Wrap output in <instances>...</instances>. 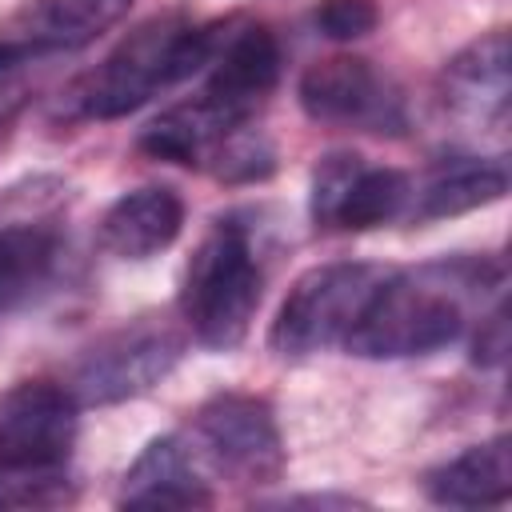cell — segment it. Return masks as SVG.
Instances as JSON below:
<instances>
[{"mask_svg": "<svg viewBox=\"0 0 512 512\" xmlns=\"http://www.w3.org/2000/svg\"><path fill=\"white\" fill-rule=\"evenodd\" d=\"M228 20L192 24L180 12H164L132 28L100 64L80 72L56 100V120L92 124L120 120L144 108L152 96L208 68Z\"/></svg>", "mask_w": 512, "mask_h": 512, "instance_id": "cell-2", "label": "cell"}, {"mask_svg": "<svg viewBox=\"0 0 512 512\" xmlns=\"http://www.w3.org/2000/svg\"><path fill=\"white\" fill-rule=\"evenodd\" d=\"M24 104H28V88L24 84H0V144L8 140V132H12L16 116L24 112Z\"/></svg>", "mask_w": 512, "mask_h": 512, "instance_id": "cell-23", "label": "cell"}, {"mask_svg": "<svg viewBox=\"0 0 512 512\" xmlns=\"http://www.w3.org/2000/svg\"><path fill=\"white\" fill-rule=\"evenodd\" d=\"M380 280H384V268L368 260H328L300 272L268 328L272 352L312 356L336 344L344 348L348 332L356 328Z\"/></svg>", "mask_w": 512, "mask_h": 512, "instance_id": "cell-4", "label": "cell"}, {"mask_svg": "<svg viewBox=\"0 0 512 512\" xmlns=\"http://www.w3.org/2000/svg\"><path fill=\"white\" fill-rule=\"evenodd\" d=\"M188 328L168 316H136L96 336L72 364L68 388L80 404H120L156 388L184 356Z\"/></svg>", "mask_w": 512, "mask_h": 512, "instance_id": "cell-5", "label": "cell"}, {"mask_svg": "<svg viewBox=\"0 0 512 512\" xmlns=\"http://www.w3.org/2000/svg\"><path fill=\"white\" fill-rule=\"evenodd\" d=\"M60 264V232L52 224H4L0 228V312H12L40 296Z\"/></svg>", "mask_w": 512, "mask_h": 512, "instance_id": "cell-18", "label": "cell"}, {"mask_svg": "<svg viewBox=\"0 0 512 512\" xmlns=\"http://www.w3.org/2000/svg\"><path fill=\"white\" fill-rule=\"evenodd\" d=\"M184 228V200L168 184H144L108 204L100 216V244L120 260H152L176 244Z\"/></svg>", "mask_w": 512, "mask_h": 512, "instance_id": "cell-15", "label": "cell"}, {"mask_svg": "<svg viewBox=\"0 0 512 512\" xmlns=\"http://www.w3.org/2000/svg\"><path fill=\"white\" fill-rule=\"evenodd\" d=\"M504 352H508V320H504V304L496 300L492 312L480 320L476 328V340H472V360L480 368H496L504 364Z\"/></svg>", "mask_w": 512, "mask_h": 512, "instance_id": "cell-22", "label": "cell"}, {"mask_svg": "<svg viewBox=\"0 0 512 512\" xmlns=\"http://www.w3.org/2000/svg\"><path fill=\"white\" fill-rule=\"evenodd\" d=\"M80 400L56 380H20L0 396V460L28 468H64L76 432Z\"/></svg>", "mask_w": 512, "mask_h": 512, "instance_id": "cell-9", "label": "cell"}, {"mask_svg": "<svg viewBox=\"0 0 512 512\" xmlns=\"http://www.w3.org/2000/svg\"><path fill=\"white\" fill-rule=\"evenodd\" d=\"M504 192H508V164L500 156H444L424 172V180L412 184L404 220L412 224L452 220L484 204H496Z\"/></svg>", "mask_w": 512, "mask_h": 512, "instance_id": "cell-14", "label": "cell"}, {"mask_svg": "<svg viewBox=\"0 0 512 512\" xmlns=\"http://www.w3.org/2000/svg\"><path fill=\"white\" fill-rule=\"evenodd\" d=\"M264 296V268L252 244V228L240 216L216 220L184 264L180 320L204 348H236Z\"/></svg>", "mask_w": 512, "mask_h": 512, "instance_id": "cell-3", "label": "cell"}, {"mask_svg": "<svg viewBox=\"0 0 512 512\" xmlns=\"http://www.w3.org/2000/svg\"><path fill=\"white\" fill-rule=\"evenodd\" d=\"M440 108L448 120H456L468 132L480 136H504L508 128V104H512V52L508 32L492 28L464 44L440 72L436 84Z\"/></svg>", "mask_w": 512, "mask_h": 512, "instance_id": "cell-11", "label": "cell"}, {"mask_svg": "<svg viewBox=\"0 0 512 512\" xmlns=\"http://www.w3.org/2000/svg\"><path fill=\"white\" fill-rule=\"evenodd\" d=\"M312 24L328 40H360L380 24L376 0H320L312 12Z\"/></svg>", "mask_w": 512, "mask_h": 512, "instance_id": "cell-21", "label": "cell"}, {"mask_svg": "<svg viewBox=\"0 0 512 512\" xmlns=\"http://www.w3.org/2000/svg\"><path fill=\"white\" fill-rule=\"evenodd\" d=\"M124 508H208L216 496L200 472V452L192 440L168 432L140 448L120 480Z\"/></svg>", "mask_w": 512, "mask_h": 512, "instance_id": "cell-13", "label": "cell"}, {"mask_svg": "<svg viewBox=\"0 0 512 512\" xmlns=\"http://www.w3.org/2000/svg\"><path fill=\"white\" fill-rule=\"evenodd\" d=\"M424 496L444 508H500L512 500V456L508 436L468 444L424 472Z\"/></svg>", "mask_w": 512, "mask_h": 512, "instance_id": "cell-17", "label": "cell"}, {"mask_svg": "<svg viewBox=\"0 0 512 512\" xmlns=\"http://www.w3.org/2000/svg\"><path fill=\"white\" fill-rule=\"evenodd\" d=\"M192 448L240 488L276 484L288 468L276 412L264 396L252 392H220L204 400L192 412Z\"/></svg>", "mask_w": 512, "mask_h": 512, "instance_id": "cell-6", "label": "cell"}, {"mask_svg": "<svg viewBox=\"0 0 512 512\" xmlns=\"http://www.w3.org/2000/svg\"><path fill=\"white\" fill-rule=\"evenodd\" d=\"M296 100L308 120L328 128L368 136L408 132V100L400 84L368 56H324L308 64L296 80Z\"/></svg>", "mask_w": 512, "mask_h": 512, "instance_id": "cell-7", "label": "cell"}, {"mask_svg": "<svg viewBox=\"0 0 512 512\" xmlns=\"http://www.w3.org/2000/svg\"><path fill=\"white\" fill-rule=\"evenodd\" d=\"M248 120H236L220 104H212L204 92L164 108L156 120H148L136 136V148L152 160L180 164V168H208L212 152L224 144L228 132H236Z\"/></svg>", "mask_w": 512, "mask_h": 512, "instance_id": "cell-16", "label": "cell"}, {"mask_svg": "<svg viewBox=\"0 0 512 512\" xmlns=\"http://www.w3.org/2000/svg\"><path fill=\"white\" fill-rule=\"evenodd\" d=\"M500 284L504 268L488 256H440L404 272H384L344 348L364 360L432 356L460 340L468 304Z\"/></svg>", "mask_w": 512, "mask_h": 512, "instance_id": "cell-1", "label": "cell"}, {"mask_svg": "<svg viewBox=\"0 0 512 512\" xmlns=\"http://www.w3.org/2000/svg\"><path fill=\"white\" fill-rule=\"evenodd\" d=\"M280 40L268 24L260 20H228L224 36L208 60V80L204 96L232 112L236 120H252L256 108L272 96L280 84Z\"/></svg>", "mask_w": 512, "mask_h": 512, "instance_id": "cell-12", "label": "cell"}, {"mask_svg": "<svg viewBox=\"0 0 512 512\" xmlns=\"http://www.w3.org/2000/svg\"><path fill=\"white\" fill-rule=\"evenodd\" d=\"M76 500L68 468H28L0 460V508H64Z\"/></svg>", "mask_w": 512, "mask_h": 512, "instance_id": "cell-19", "label": "cell"}, {"mask_svg": "<svg viewBox=\"0 0 512 512\" xmlns=\"http://www.w3.org/2000/svg\"><path fill=\"white\" fill-rule=\"evenodd\" d=\"M412 180L400 168L368 164L356 152H328L312 168L308 212L320 232H372L404 220Z\"/></svg>", "mask_w": 512, "mask_h": 512, "instance_id": "cell-8", "label": "cell"}, {"mask_svg": "<svg viewBox=\"0 0 512 512\" xmlns=\"http://www.w3.org/2000/svg\"><path fill=\"white\" fill-rule=\"evenodd\" d=\"M132 0H24L0 20V72L76 52L128 16Z\"/></svg>", "mask_w": 512, "mask_h": 512, "instance_id": "cell-10", "label": "cell"}, {"mask_svg": "<svg viewBox=\"0 0 512 512\" xmlns=\"http://www.w3.org/2000/svg\"><path fill=\"white\" fill-rule=\"evenodd\" d=\"M208 172L224 184H256V180H268L276 172V148L268 144L264 132L240 124L236 132L224 136V144L212 152L208 160Z\"/></svg>", "mask_w": 512, "mask_h": 512, "instance_id": "cell-20", "label": "cell"}]
</instances>
